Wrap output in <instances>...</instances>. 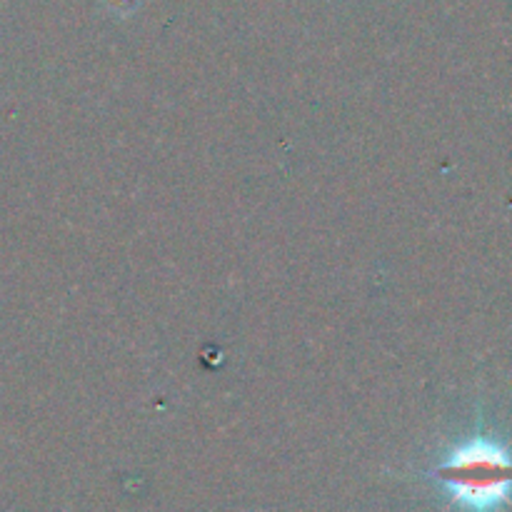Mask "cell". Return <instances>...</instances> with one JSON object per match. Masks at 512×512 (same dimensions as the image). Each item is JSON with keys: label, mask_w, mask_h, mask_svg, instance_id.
<instances>
[{"label": "cell", "mask_w": 512, "mask_h": 512, "mask_svg": "<svg viewBox=\"0 0 512 512\" xmlns=\"http://www.w3.org/2000/svg\"><path fill=\"white\" fill-rule=\"evenodd\" d=\"M435 478L450 498L470 512H495L512 493V458L503 445L475 438L460 445L438 470Z\"/></svg>", "instance_id": "1"}]
</instances>
